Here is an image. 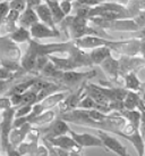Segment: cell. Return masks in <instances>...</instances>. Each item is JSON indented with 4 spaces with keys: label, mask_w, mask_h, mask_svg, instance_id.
I'll list each match as a JSON object with an SVG mask.
<instances>
[{
    "label": "cell",
    "mask_w": 145,
    "mask_h": 156,
    "mask_svg": "<svg viewBox=\"0 0 145 156\" xmlns=\"http://www.w3.org/2000/svg\"><path fill=\"white\" fill-rule=\"evenodd\" d=\"M96 75V71H87V72H78V71H70V72H64L60 75V78L57 80V82L64 84L68 89L75 87H81L82 84L87 83L91 78H94Z\"/></svg>",
    "instance_id": "obj_1"
},
{
    "label": "cell",
    "mask_w": 145,
    "mask_h": 156,
    "mask_svg": "<svg viewBox=\"0 0 145 156\" xmlns=\"http://www.w3.org/2000/svg\"><path fill=\"white\" fill-rule=\"evenodd\" d=\"M86 84H87V83H84V84H82L81 87H78L74 91L69 92L68 95H67V97L60 103L59 106H58L59 116L72 112L74 109L78 108V105L81 103V100L83 99V97L86 95V92H85Z\"/></svg>",
    "instance_id": "obj_2"
},
{
    "label": "cell",
    "mask_w": 145,
    "mask_h": 156,
    "mask_svg": "<svg viewBox=\"0 0 145 156\" xmlns=\"http://www.w3.org/2000/svg\"><path fill=\"white\" fill-rule=\"evenodd\" d=\"M72 130L68 126V122L64 121L62 119H56L55 121L48 124L47 128L41 129V138L43 140H49L51 138H56L59 136L69 134V131Z\"/></svg>",
    "instance_id": "obj_3"
},
{
    "label": "cell",
    "mask_w": 145,
    "mask_h": 156,
    "mask_svg": "<svg viewBox=\"0 0 145 156\" xmlns=\"http://www.w3.org/2000/svg\"><path fill=\"white\" fill-rule=\"evenodd\" d=\"M96 133H98V136L101 138V140L104 144L106 151L115 153L116 155L118 156H130L127 151V148H126V146L123 145L110 132H107V131H103V130H96Z\"/></svg>",
    "instance_id": "obj_4"
},
{
    "label": "cell",
    "mask_w": 145,
    "mask_h": 156,
    "mask_svg": "<svg viewBox=\"0 0 145 156\" xmlns=\"http://www.w3.org/2000/svg\"><path fill=\"white\" fill-rule=\"evenodd\" d=\"M69 136L82 148L96 147V148H103L106 151L104 144H103V141L101 140V138L99 136H94V134H91V133H78V132H75V131L72 130L69 131Z\"/></svg>",
    "instance_id": "obj_5"
},
{
    "label": "cell",
    "mask_w": 145,
    "mask_h": 156,
    "mask_svg": "<svg viewBox=\"0 0 145 156\" xmlns=\"http://www.w3.org/2000/svg\"><path fill=\"white\" fill-rule=\"evenodd\" d=\"M47 141L51 144L53 147L60 148V149H64V151H67V152L79 153L81 154L82 149H83L69 134H65V136H59V137H56V138H51L49 139V140H47Z\"/></svg>",
    "instance_id": "obj_6"
},
{
    "label": "cell",
    "mask_w": 145,
    "mask_h": 156,
    "mask_svg": "<svg viewBox=\"0 0 145 156\" xmlns=\"http://www.w3.org/2000/svg\"><path fill=\"white\" fill-rule=\"evenodd\" d=\"M1 54H2V59L15 62H19V59H22L19 48L15 44L14 41L9 39L8 35L1 37Z\"/></svg>",
    "instance_id": "obj_7"
},
{
    "label": "cell",
    "mask_w": 145,
    "mask_h": 156,
    "mask_svg": "<svg viewBox=\"0 0 145 156\" xmlns=\"http://www.w3.org/2000/svg\"><path fill=\"white\" fill-rule=\"evenodd\" d=\"M30 32L32 39L36 40V41L46 39V38H60L61 37L60 30H53L41 22L36 23L35 25L32 26L30 29Z\"/></svg>",
    "instance_id": "obj_8"
},
{
    "label": "cell",
    "mask_w": 145,
    "mask_h": 156,
    "mask_svg": "<svg viewBox=\"0 0 145 156\" xmlns=\"http://www.w3.org/2000/svg\"><path fill=\"white\" fill-rule=\"evenodd\" d=\"M32 128H33V126L31 123H26V124L19 126V128H14L10 132V136H9L10 145L18 147L21 144H23L26 140L30 131L32 130Z\"/></svg>",
    "instance_id": "obj_9"
},
{
    "label": "cell",
    "mask_w": 145,
    "mask_h": 156,
    "mask_svg": "<svg viewBox=\"0 0 145 156\" xmlns=\"http://www.w3.org/2000/svg\"><path fill=\"white\" fill-rule=\"evenodd\" d=\"M101 69H103V72L107 74L108 76L113 80V81H117L120 76V64H119V58H116V57L111 56L109 57L108 59L103 62L101 64Z\"/></svg>",
    "instance_id": "obj_10"
},
{
    "label": "cell",
    "mask_w": 145,
    "mask_h": 156,
    "mask_svg": "<svg viewBox=\"0 0 145 156\" xmlns=\"http://www.w3.org/2000/svg\"><path fill=\"white\" fill-rule=\"evenodd\" d=\"M35 12L38 14V17L40 20V22L48 25L49 27L53 29V30H59L57 27V24L55 23L51 10H50V8H49V6L47 5L46 1H42L41 4L39 5L38 7L35 8Z\"/></svg>",
    "instance_id": "obj_11"
},
{
    "label": "cell",
    "mask_w": 145,
    "mask_h": 156,
    "mask_svg": "<svg viewBox=\"0 0 145 156\" xmlns=\"http://www.w3.org/2000/svg\"><path fill=\"white\" fill-rule=\"evenodd\" d=\"M39 22H40V20H39L35 9L31 8V7L27 6V8L21 14V17H19V21H18V25L21 26V27L30 30L32 26L35 25Z\"/></svg>",
    "instance_id": "obj_12"
},
{
    "label": "cell",
    "mask_w": 145,
    "mask_h": 156,
    "mask_svg": "<svg viewBox=\"0 0 145 156\" xmlns=\"http://www.w3.org/2000/svg\"><path fill=\"white\" fill-rule=\"evenodd\" d=\"M68 94L69 92H67V91L56 92V94H53V95L48 96L46 99L42 100V101L40 103V105L42 106V108L44 112H46V111H49V109L53 108V107H56V106H59V104L66 98V97H67Z\"/></svg>",
    "instance_id": "obj_13"
},
{
    "label": "cell",
    "mask_w": 145,
    "mask_h": 156,
    "mask_svg": "<svg viewBox=\"0 0 145 156\" xmlns=\"http://www.w3.org/2000/svg\"><path fill=\"white\" fill-rule=\"evenodd\" d=\"M111 56H112V50L108 47L95 48L90 51V57L93 65H101L103 62Z\"/></svg>",
    "instance_id": "obj_14"
},
{
    "label": "cell",
    "mask_w": 145,
    "mask_h": 156,
    "mask_svg": "<svg viewBox=\"0 0 145 156\" xmlns=\"http://www.w3.org/2000/svg\"><path fill=\"white\" fill-rule=\"evenodd\" d=\"M123 80H124V86L126 90L137 92V94L142 90V82L137 76L136 72H129L125 74L123 76Z\"/></svg>",
    "instance_id": "obj_15"
},
{
    "label": "cell",
    "mask_w": 145,
    "mask_h": 156,
    "mask_svg": "<svg viewBox=\"0 0 145 156\" xmlns=\"http://www.w3.org/2000/svg\"><path fill=\"white\" fill-rule=\"evenodd\" d=\"M142 101V98L137 92H133V91H128L126 97L123 100V105H124L125 111H135L138 109L140 104Z\"/></svg>",
    "instance_id": "obj_16"
},
{
    "label": "cell",
    "mask_w": 145,
    "mask_h": 156,
    "mask_svg": "<svg viewBox=\"0 0 145 156\" xmlns=\"http://www.w3.org/2000/svg\"><path fill=\"white\" fill-rule=\"evenodd\" d=\"M57 119V113L52 109H49V111H46V112L41 113L39 116H36L31 122V124L33 126H47V124H50Z\"/></svg>",
    "instance_id": "obj_17"
},
{
    "label": "cell",
    "mask_w": 145,
    "mask_h": 156,
    "mask_svg": "<svg viewBox=\"0 0 145 156\" xmlns=\"http://www.w3.org/2000/svg\"><path fill=\"white\" fill-rule=\"evenodd\" d=\"M9 39L14 41L15 44H30V41L32 40V35H31L30 30L24 29V27H18L16 31H14L13 33H10L8 35Z\"/></svg>",
    "instance_id": "obj_18"
},
{
    "label": "cell",
    "mask_w": 145,
    "mask_h": 156,
    "mask_svg": "<svg viewBox=\"0 0 145 156\" xmlns=\"http://www.w3.org/2000/svg\"><path fill=\"white\" fill-rule=\"evenodd\" d=\"M123 117H125L127 120L128 123H130L132 126H134L136 129H140L141 126V121H142V113L140 109H135V111H121L118 112Z\"/></svg>",
    "instance_id": "obj_19"
},
{
    "label": "cell",
    "mask_w": 145,
    "mask_h": 156,
    "mask_svg": "<svg viewBox=\"0 0 145 156\" xmlns=\"http://www.w3.org/2000/svg\"><path fill=\"white\" fill-rule=\"evenodd\" d=\"M46 2H47V5L49 6L50 10H51L53 20H55V23L56 24H61V23L65 21L66 15L64 14L62 9L60 7V2L59 1H55V0H48Z\"/></svg>",
    "instance_id": "obj_20"
},
{
    "label": "cell",
    "mask_w": 145,
    "mask_h": 156,
    "mask_svg": "<svg viewBox=\"0 0 145 156\" xmlns=\"http://www.w3.org/2000/svg\"><path fill=\"white\" fill-rule=\"evenodd\" d=\"M34 105H24L21 107H16V113H15V119H23V117L29 116L33 109Z\"/></svg>",
    "instance_id": "obj_21"
},
{
    "label": "cell",
    "mask_w": 145,
    "mask_h": 156,
    "mask_svg": "<svg viewBox=\"0 0 145 156\" xmlns=\"http://www.w3.org/2000/svg\"><path fill=\"white\" fill-rule=\"evenodd\" d=\"M10 1H1L0 2V18H1V23L6 21V18L8 17L9 13H10Z\"/></svg>",
    "instance_id": "obj_22"
},
{
    "label": "cell",
    "mask_w": 145,
    "mask_h": 156,
    "mask_svg": "<svg viewBox=\"0 0 145 156\" xmlns=\"http://www.w3.org/2000/svg\"><path fill=\"white\" fill-rule=\"evenodd\" d=\"M60 2V7L62 9L64 14L66 15V17L70 16V13L74 9V2L72 1H69V0H62V1H59Z\"/></svg>",
    "instance_id": "obj_23"
},
{
    "label": "cell",
    "mask_w": 145,
    "mask_h": 156,
    "mask_svg": "<svg viewBox=\"0 0 145 156\" xmlns=\"http://www.w3.org/2000/svg\"><path fill=\"white\" fill-rule=\"evenodd\" d=\"M27 8V1H10V9L16 10L18 13H23Z\"/></svg>",
    "instance_id": "obj_24"
},
{
    "label": "cell",
    "mask_w": 145,
    "mask_h": 156,
    "mask_svg": "<svg viewBox=\"0 0 145 156\" xmlns=\"http://www.w3.org/2000/svg\"><path fill=\"white\" fill-rule=\"evenodd\" d=\"M50 152H49V148L48 146L44 144V145H39L36 149H35L34 154L32 156H49Z\"/></svg>",
    "instance_id": "obj_25"
},
{
    "label": "cell",
    "mask_w": 145,
    "mask_h": 156,
    "mask_svg": "<svg viewBox=\"0 0 145 156\" xmlns=\"http://www.w3.org/2000/svg\"><path fill=\"white\" fill-rule=\"evenodd\" d=\"M6 156H23V155L18 151L17 147H15V146L9 144V146L7 147V151H6Z\"/></svg>",
    "instance_id": "obj_26"
},
{
    "label": "cell",
    "mask_w": 145,
    "mask_h": 156,
    "mask_svg": "<svg viewBox=\"0 0 145 156\" xmlns=\"http://www.w3.org/2000/svg\"><path fill=\"white\" fill-rule=\"evenodd\" d=\"M56 148L57 153L59 154L60 156H81L79 153H72V152H67V151H64V149H60V148Z\"/></svg>",
    "instance_id": "obj_27"
},
{
    "label": "cell",
    "mask_w": 145,
    "mask_h": 156,
    "mask_svg": "<svg viewBox=\"0 0 145 156\" xmlns=\"http://www.w3.org/2000/svg\"><path fill=\"white\" fill-rule=\"evenodd\" d=\"M44 141V144L48 146V148H49V152H50V154H49V156H60L58 153H57V151H56V148L52 146L50 143H48L47 140H43Z\"/></svg>",
    "instance_id": "obj_28"
},
{
    "label": "cell",
    "mask_w": 145,
    "mask_h": 156,
    "mask_svg": "<svg viewBox=\"0 0 145 156\" xmlns=\"http://www.w3.org/2000/svg\"><path fill=\"white\" fill-rule=\"evenodd\" d=\"M2 156H6V155H2Z\"/></svg>",
    "instance_id": "obj_29"
}]
</instances>
